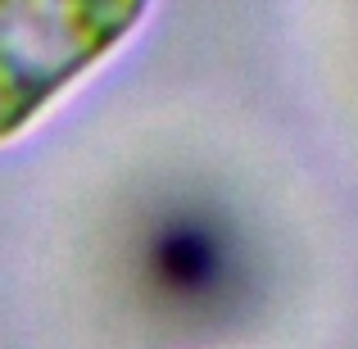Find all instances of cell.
<instances>
[{"label": "cell", "instance_id": "cell-1", "mask_svg": "<svg viewBox=\"0 0 358 349\" xmlns=\"http://www.w3.org/2000/svg\"><path fill=\"white\" fill-rule=\"evenodd\" d=\"M150 0H0V145L114 55Z\"/></svg>", "mask_w": 358, "mask_h": 349}]
</instances>
